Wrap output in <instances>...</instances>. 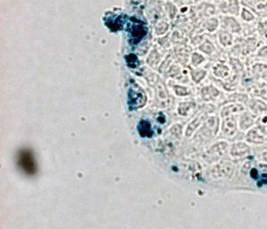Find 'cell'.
<instances>
[{"label":"cell","instance_id":"3957f363","mask_svg":"<svg viewBox=\"0 0 267 229\" xmlns=\"http://www.w3.org/2000/svg\"><path fill=\"white\" fill-rule=\"evenodd\" d=\"M227 144L225 143H221L215 145L209 153V155L212 156V159H218L219 157L225 154L227 149Z\"/></svg>","mask_w":267,"mask_h":229},{"label":"cell","instance_id":"9a60e30c","mask_svg":"<svg viewBox=\"0 0 267 229\" xmlns=\"http://www.w3.org/2000/svg\"><path fill=\"white\" fill-rule=\"evenodd\" d=\"M251 176L254 179H256L258 177V172L256 169H253L251 171Z\"/></svg>","mask_w":267,"mask_h":229},{"label":"cell","instance_id":"9c48e42d","mask_svg":"<svg viewBox=\"0 0 267 229\" xmlns=\"http://www.w3.org/2000/svg\"><path fill=\"white\" fill-rule=\"evenodd\" d=\"M250 107L256 112H262L267 109L265 103L259 100H253L250 103Z\"/></svg>","mask_w":267,"mask_h":229},{"label":"cell","instance_id":"e0dca14e","mask_svg":"<svg viewBox=\"0 0 267 229\" xmlns=\"http://www.w3.org/2000/svg\"><path fill=\"white\" fill-rule=\"evenodd\" d=\"M264 159H265L266 161H267V153H265L264 154Z\"/></svg>","mask_w":267,"mask_h":229},{"label":"cell","instance_id":"4fadbf2b","mask_svg":"<svg viewBox=\"0 0 267 229\" xmlns=\"http://www.w3.org/2000/svg\"><path fill=\"white\" fill-rule=\"evenodd\" d=\"M242 16L243 18L245 20H250L254 18V17L251 13H249V11L245 9H243V10Z\"/></svg>","mask_w":267,"mask_h":229},{"label":"cell","instance_id":"2e32d148","mask_svg":"<svg viewBox=\"0 0 267 229\" xmlns=\"http://www.w3.org/2000/svg\"><path fill=\"white\" fill-rule=\"evenodd\" d=\"M260 55L263 57H265L267 58V47L264 48L260 51Z\"/></svg>","mask_w":267,"mask_h":229},{"label":"cell","instance_id":"7c38bea8","mask_svg":"<svg viewBox=\"0 0 267 229\" xmlns=\"http://www.w3.org/2000/svg\"><path fill=\"white\" fill-rule=\"evenodd\" d=\"M259 126L262 130L267 133V115L264 116L259 119Z\"/></svg>","mask_w":267,"mask_h":229},{"label":"cell","instance_id":"5bb4252c","mask_svg":"<svg viewBox=\"0 0 267 229\" xmlns=\"http://www.w3.org/2000/svg\"><path fill=\"white\" fill-rule=\"evenodd\" d=\"M223 37H222V39L223 38V40H222V41L223 43L224 44H231V36L229 34L227 33H224L223 34Z\"/></svg>","mask_w":267,"mask_h":229},{"label":"cell","instance_id":"5b68a950","mask_svg":"<svg viewBox=\"0 0 267 229\" xmlns=\"http://www.w3.org/2000/svg\"><path fill=\"white\" fill-rule=\"evenodd\" d=\"M249 152V147L244 143H238L232 147V155L234 156H242Z\"/></svg>","mask_w":267,"mask_h":229},{"label":"cell","instance_id":"52a82bcc","mask_svg":"<svg viewBox=\"0 0 267 229\" xmlns=\"http://www.w3.org/2000/svg\"><path fill=\"white\" fill-rule=\"evenodd\" d=\"M247 141L253 143H262L264 141V138L260 135L256 129L252 130L249 132L246 136Z\"/></svg>","mask_w":267,"mask_h":229},{"label":"cell","instance_id":"ba28073f","mask_svg":"<svg viewBox=\"0 0 267 229\" xmlns=\"http://www.w3.org/2000/svg\"><path fill=\"white\" fill-rule=\"evenodd\" d=\"M243 110V107L240 106V105H231V106L227 107L225 108L224 109L222 114V116L223 117H224L230 115L231 114H232L233 112H241Z\"/></svg>","mask_w":267,"mask_h":229},{"label":"cell","instance_id":"8992f818","mask_svg":"<svg viewBox=\"0 0 267 229\" xmlns=\"http://www.w3.org/2000/svg\"><path fill=\"white\" fill-rule=\"evenodd\" d=\"M139 134L143 137H151L153 135V131L151 129L150 123L146 121H141L139 127Z\"/></svg>","mask_w":267,"mask_h":229},{"label":"cell","instance_id":"8fae6325","mask_svg":"<svg viewBox=\"0 0 267 229\" xmlns=\"http://www.w3.org/2000/svg\"><path fill=\"white\" fill-rule=\"evenodd\" d=\"M228 24L233 32H237L239 30L240 27L238 23L236 22L234 19L232 18L228 19Z\"/></svg>","mask_w":267,"mask_h":229},{"label":"cell","instance_id":"30bf717a","mask_svg":"<svg viewBox=\"0 0 267 229\" xmlns=\"http://www.w3.org/2000/svg\"><path fill=\"white\" fill-rule=\"evenodd\" d=\"M253 124V119L249 114H245L241 119V127L242 128H247Z\"/></svg>","mask_w":267,"mask_h":229},{"label":"cell","instance_id":"6da1fadb","mask_svg":"<svg viewBox=\"0 0 267 229\" xmlns=\"http://www.w3.org/2000/svg\"><path fill=\"white\" fill-rule=\"evenodd\" d=\"M16 161L18 167L25 174L28 176L37 174V162L31 149L23 148L19 150L17 154Z\"/></svg>","mask_w":267,"mask_h":229},{"label":"cell","instance_id":"7a4b0ae2","mask_svg":"<svg viewBox=\"0 0 267 229\" xmlns=\"http://www.w3.org/2000/svg\"><path fill=\"white\" fill-rule=\"evenodd\" d=\"M146 100L144 93L138 86H134L130 88L128 93V104L132 109L143 107Z\"/></svg>","mask_w":267,"mask_h":229},{"label":"cell","instance_id":"277c9868","mask_svg":"<svg viewBox=\"0 0 267 229\" xmlns=\"http://www.w3.org/2000/svg\"><path fill=\"white\" fill-rule=\"evenodd\" d=\"M227 117V116H225ZM236 130V123L232 116L225 119L223 125V132L228 136H231L234 133Z\"/></svg>","mask_w":267,"mask_h":229}]
</instances>
